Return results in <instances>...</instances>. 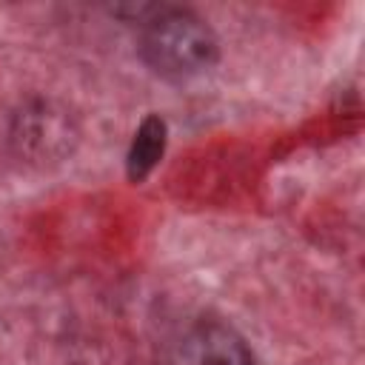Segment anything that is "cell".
<instances>
[{
    "instance_id": "1",
    "label": "cell",
    "mask_w": 365,
    "mask_h": 365,
    "mask_svg": "<svg viewBox=\"0 0 365 365\" xmlns=\"http://www.w3.org/2000/svg\"><path fill=\"white\" fill-rule=\"evenodd\" d=\"M137 51L143 63L165 80L205 74L220 57L214 29L182 6H137Z\"/></svg>"
},
{
    "instance_id": "2",
    "label": "cell",
    "mask_w": 365,
    "mask_h": 365,
    "mask_svg": "<svg viewBox=\"0 0 365 365\" xmlns=\"http://www.w3.org/2000/svg\"><path fill=\"white\" fill-rule=\"evenodd\" d=\"M80 140L77 117L54 97L23 100L6 128V143L11 154L29 165H54L71 157Z\"/></svg>"
},
{
    "instance_id": "3",
    "label": "cell",
    "mask_w": 365,
    "mask_h": 365,
    "mask_svg": "<svg viewBox=\"0 0 365 365\" xmlns=\"http://www.w3.org/2000/svg\"><path fill=\"white\" fill-rule=\"evenodd\" d=\"M171 365H257L254 351L228 322L197 319L171 348Z\"/></svg>"
},
{
    "instance_id": "4",
    "label": "cell",
    "mask_w": 365,
    "mask_h": 365,
    "mask_svg": "<svg viewBox=\"0 0 365 365\" xmlns=\"http://www.w3.org/2000/svg\"><path fill=\"white\" fill-rule=\"evenodd\" d=\"M165 120L163 117H145L140 123V128L134 131V140L128 145V154H125V171H128V180L134 182H143L154 165L160 163L163 151H165Z\"/></svg>"
}]
</instances>
